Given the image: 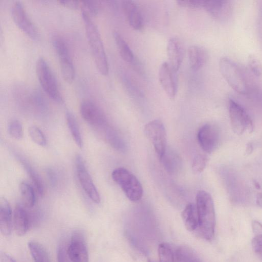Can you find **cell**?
<instances>
[{
	"label": "cell",
	"instance_id": "obj_4",
	"mask_svg": "<svg viewBox=\"0 0 262 262\" xmlns=\"http://www.w3.org/2000/svg\"><path fill=\"white\" fill-rule=\"evenodd\" d=\"M112 178L129 200L135 202L141 199L143 195L142 185L129 171L124 168H117L112 172Z\"/></svg>",
	"mask_w": 262,
	"mask_h": 262
},
{
	"label": "cell",
	"instance_id": "obj_12",
	"mask_svg": "<svg viewBox=\"0 0 262 262\" xmlns=\"http://www.w3.org/2000/svg\"><path fill=\"white\" fill-rule=\"evenodd\" d=\"M75 164L78 180L83 189L93 202L99 203L100 202L99 193L80 156H76Z\"/></svg>",
	"mask_w": 262,
	"mask_h": 262
},
{
	"label": "cell",
	"instance_id": "obj_39",
	"mask_svg": "<svg viewBox=\"0 0 262 262\" xmlns=\"http://www.w3.org/2000/svg\"><path fill=\"white\" fill-rule=\"evenodd\" d=\"M57 258L58 262H67L66 252L62 245H59L58 247Z\"/></svg>",
	"mask_w": 262,
	"mask_h": 262
},
{
	"label": "cell",
	"instance_id": "obj_20",
	"mask_svg": "<svg viewBox=\"0 0 262 262\" xmlns=\"http://www.w3.org/2000/svg\"><path fill=\"white\" fill-rule=\"evenodd\" d=\"M13 226L16 234L19 236L25 235L28 230L29 226L28 214L21 205H17L15 208Z\"/></svg>",
	"mask_w": 262,
	"mask_h": 262
},
{
	"label": "cell",
	"instance_id": "obj_42",
	"mask_svg": "<svg viewBox=\"0 0 262 262\" xmlns=\"http://www.w3.org/2000/svg\"><path fill=\"white\" fill-rule=\"evenodd\" d=\"M147 262H156V261L151 259H148Z\"/></svg>",
	"mask_w": 262,
	"mask_h": 262
},
{
	"label": "cell",
	"instance_id": "obj_21",
	"mask_svg": "<svg viewBox=\"0 0 262 262\" xmlns=\"http://www.w3.org/2000/svg\"><path fill=\"white\" fill-rule=\"evenodd\" d=\"M160 160L164 168L170 173H176L181 168V159L179 155L172 150L166 148Z\"/></svg>",
	"mask_w": 262,
	"mask_h": 262
},
{
	"label": "cell",
	"instance_id": "obj_26",
	"mask_svg": "<svg viewBox=\"0 0 262 262\" xmlns=\"http://www.w3.org/2000/svg\"><path fill=\"white\" fill-rule=\"evenodd\" d=\"M28 246L34 262H50L48 254L41 244L31 241Z\"/></svg>",
	"mask_w": 262,
	"mask_h": 262
},
{
	"label": "cell",
	"instance_id": "obj_10",
	"mask_svg": "<svg viewBox=\"0 0 262 262\" xmlns=\"http://www.w3.org/2000/svg\"><path fill=\"white\" fill-rule=\"evenodd\" d=\"M80 113L85 121L96 128L104 130L108 126L104 113L97 104L90 100L81 102Z\"/></svg>",
	"mask_w": 262,
	"mask_h": 262
},
{
	"label": "cell",
	"instance_id": "obj_40",
	"mask_svg": "<svg viewBox=\"0 0 262 262\" xmlns=\"http://www.w3.org/2000/svg\"><path fill=\"white\" fill-rule=\"evenodd\" d=\"M2 262H16L14 258L7 253H4L1 255Z\"/></svg>",
	"mask_w": 262,
	"mask_h": 262
},
{
	"label": "cell",
	"instance_id": "obj_1",
	"mask_svg": "<svg viewBox=\"0 0 262 262\" xmlns=\"http://www.w3.org/2000/svg\"><path fill=\"white\" fill-rule=\"evenodd\" d=\"M81 16L96 67L101 74L106 75L108 73V64L100 32L91 17L83 10H81Z\"/></svg>",
	"mask_w": 262,
	"mask_h": 262
},
{
	"label": "cell",
	"instance_id": "obj_37",
	"mask_svg": "<svg viewBox=\"0 0 262 262\" xmlns=\"http://www.w3.org/2000/svg\"><path fill=\"white\" fill-rule=\"evenodd\" d=\"M178 5L182 7L188 8H202L203 1L200 0H178L176 1Z\"/></svg>",
	"mask_w": 262,
	"mask_h": 262
},
{
	"label": "cell",
	"instance_id": "obj_11",
	"mask_svg": "<svg viewBox=\"0 0 262 262\" xmlns=\"http://www.w3.org/2000/svg\"><path fill=\"white\" fill-rule=\"evenodd\" d=\"M199 143L206 153L211 154L217 147L220 141L218 128L211 124H205L199 129L197 135Z\"/></svg>",
	"mask_w": 262,
	"mask_h": 262
},
{
	"label": "cell",
	"instance_id": "obj_31",
	"mask_svg": "<svg viewBox=\"0 0 262 262\" xmlns=\"http://www.w3.org/2000/svg\"><path fill=\"white\" fill-rule=\"evenodd\" d=\"M106 141L114 148L120 149L122 144L121 140L117 133L108 126L104 130Z\"/></svg>",
	"mask_w": 262,
	"mask_h": 262
},
{
	"label": "cell",
	"instance_id": "obj_9",
	"mask_svg": "<svg viewBox=\"0 0 262 262\" xmlns=\"http://www.w3.org/2000/svg\"><path fill=\"white\" fill-rule=\"evenodd\" d=\"M11 14L16 25L28 36L36 40L39 34L29 17L23 5L20 2H14L11 8Z\"/></svg>",
	"mask_w": 262,
	"mask_h": 262
},
{
	"label": "cell",
	"instance_id": "obj_14",
	"mask_svg": "<svg viewBox=\"0 0 262 262\" xmlns=\"http://www.w3.org/2000/svg\"><path fill=\"white\" fill-rule=\"evenodd\" d=\"M159 80L163 90L170 99H173L178 91V78L176 72L168 62H163L159 70Z\"/></svg>",
	"mask_w": 262,
	"mask_h": 262
},
{
	"label": "cell",
	"instance_id": "obj_33",
	"mask_svg": "<svg viewBox=\"0 0 262 262\" xmlns=\"http://www.w3.org/2000/svg\"><path fill=\"white\" fill-rule=\"evenodd\" d=\"M81 10H84L91 17L97 15L100 9V5L98 1H84L81 2Z\"/></svg>",
	"mask_w": 262,
	"mask_h": 262
},
{
	"label": "cell",
	"instance_id": "obj_38",
	"mask_svg": "<svg viewBox=\"0 0 262 262\" xmlns=\"http://www.w3.org/2000/svg\"><path fill=\"white\" fill-rule=\"evenodd\" d=\"M63 6L72 9H76L80 6L81 4L76 1H59L58 2Z\"/></svg>",
	"mask_w": 262,
	"mask_h": 262
},
{
	"label": "cell",
	"instance_id": "obj_18",
	"mask_svg": "<svg viewBox=\"0 0 262 262\" xmlns=\"http://www.w3.org/2000/svg\"><path fill=\"white\" fill-rule=\"evenodd\" d=\"M187 55L190 67L194 71L201 69L205 64L208 58L206 50L197 45L190 46L188 49Z\"/></svg>",
	"mask_w": 262,
	"mask_h": 262
},
{
	"label": "cell",
	"instance_id": "obj_8",
	"mask_svg": "<svg viewBox=\"0 0 262 262\" xmlns=\"http://www.w3.org/2000/svg\"><path fill=\"white\" fill-rule=\"evenodd\" d=\"M144 132L161 158L167 148L166 133L163 123L159 120H152L145 125Z\"/></svg>",
	"mask_w": 262,
	"mask_h": 262
},
{
	"label": "cell",
	"instance_id": "obj_29",
	"mask_svg": "<svg viewBox=\"0 0 262 262\" xmlns=\"http://www.w3.org/2000/svg\"><path fill=\"white\" fill-rule=\"evenodd\" d=\"M20 162L29 176L38 193L40 196H42L43 194L44 188L41 179L30 165L24 159L20 158Z\"/></svg>",
	"mask_w": 262,
	"mask_h": 262
},
{
	"label": "cell",
	"instance_id": "obj_7",
	"mask_svg": "<svg viewBox=\"0 0 262 262\" xmlns=\"http://www.w3.org/2000/svg\"><path fill=\"white\" fill-rule=\"evenodd\" d=\"M52 43L58 57L62 77L65 81L71 83L75 77V69L67 45L58 36L53 37Z\"/></svg>",
	"mask_w": 262,
	"mask_h": 262
},
{
	"label": "cell",
	"instance_id": "obj_5",
	"mask_svg": "<svg viewBox=\"0 0 262 262\" xmlns=\"http://www.w3.org/2000/svg\"><path fill=\"white\" fill-rule=\"evenodd\" d=\"M36 73L44 92L53 100L58 103L62 101L56 78L46 60L40 57L36 61Z\"/></svg>",
	"mask_w": 262,
	"mask_h": 262
},
{
	"label": "cell",
	"instance_id": "obj_30",
	"mask_svg": "<svg viewBox=\"0 0 262 262\" xmlns=\"http://www.w3.org/2000/svg\"><path fill=\"white\" fill-rule=\"evenodd\" d=\"M158 255L160 262H176L173 251L167 243H163L159 245Z\"/></svg>",
	"mask_w": 262,
	"mask_h": 262
},
{
	"label": "cell",
	"instance_id": "obj_6",
	"mask_svg": "<svg viewBox=\"0 0 262 262\" xmlns=\"http://www.w3.org/2000/svg\"><path fill=\"white\" fill-rule=\"evenodd\" d=\"M228 111L232 129L237 135L246 132L251 133L253 124L250 116L245 108L233 99H229Z\"/></svg>",
	"mask_w": 262,
	"mask_h": 262
},
{
	"label": "cell",
	"instance_id": "obj_28",
	"mask_svg": "<svg viewBox=\"0 0 262 262\" xmlns=\"http://www.w3.org/2000/svg\"><path fill=\"white\" fill-rule=\"evenodd\" d=\"M21 197L24 205L29 208L34 206L36 197L33 188L27 183L22 182L19 185Z\"/></svg>",
	"mask_w": 262,
	"mask_h": 262
},
{
	"label": "cell",
	"instance_id": "obj_32",
	"mask_svg": "<svg viewBox=\"0 0 262 262\" xmlns=\"http://www.w3.org/2000/svg\"><path fill=\"white\" fill-rule=\"evenodd\" d=\"M29 136L32 140L40 146H45L47 144L46 137L42 131L36 126H31L28 129Z\"/></svg>",
	"mask_w": 262,
	"mask_h": 262
},
{
	"label": "cell",
	"instance_id": "obj_3",
	"mask_svg": "<svg viewBox=\"0 0 262 262\" xmlns=\"http://www.w3.org/2000/svg\"><path fill=\"white\" fill-rule=\"evenodd\" d=\"M219 69L225 80L234 91L241 95L249 93L248 78L236 62L230 58L223 57L219 61Z\"/></svg>",
	"mask_w": 262,
	"mask_h": 262
},
{
	"label": "cell",
	"instance_id": "obj_15",
	"mask_svg": "<svg viewBox=\"0 0 262 262\" xmlns=\"http://www.w3.org/2000/svg\"><path fill=\"white\" fill-rule=\"evenodd\" d=\"M202 8L214 18L220 20H228L233 12V6L230 1H203Z\"/></svg>",
	"mask_w": 262,
	"mask_h": 262
},
{
	"label": "cell",
	"instance_id": "obj_16",
	"mask_svg": "<svg viewBox=\"0 0 262 262\" xmlns=\"http://www.w3.org/2000/svg\"><path fill=\"white\" fill-rule=\"evenodd\" d=\"M166 53L168 63L176 71L179 70L183 59V48L180 40L174 37L169 38L167 43Z\"/></svg>",
	"mask_w": 262,
	"mask_h": 262
},
{
	"label": "cell",
	"instance_id": "obj_19",
	"mask_svg": "<svg viewBox=\"0 0 262 262\" xmlns=\"http://www.w3.org/2000/svg\"><path fill=\"white\" fill-rule=\"evenodd\" d=\"M12 230V210L4 198L0 199V230L5 236H9Z\"/></svg>",
	"mask_w": 262,
	"mask_h": 262
},
{
	"label": "cell",
	"instance_id": "obj_25",
	"mask_svg": "<svg viewBox=\"0 0 262 262\" xmlns=\"http://www.w3.org/2000/svg\"><path fill=\"white\" fill-rule=\"evenodd\" d=\"M252 227L254 234L252 248L255 254L262 259V224L257 221H253Z\"/></svg>",
	"mask_w": 262,
	"mask_h": 262
},
{
	"label": "cell",
	"instance_id": "obj_34",
	"mask_svg": "<svg viewBox=\"0 0 262 262\" xmlns=\"http://www.w3.org/2000/svg\"><path fill=\"white\" fill-rule=\"evenodd\" d=\"M247 64L249 70L255 76L262 75V64L260 60L254 55H250L247 59Z\"/></svg>",
	"mask_w": 262,
	"mask_h": 262
},
{
	"label": "cell",
	"instance_id": "obj_23",
	"mask_svg": "<svg viewBox=\"0 0 262 262\" xmlns=\"http://www.w3.org/2000/svg\"><path fill=\"white\" fill-rule=\"evenodd\" d=\"M113 35L121 58L126 62H132L134 59V55L129 46L119 32L114 31Z\"/></svg>",
	"mask_w": 262,
	"mask_h": 262
},
{
	"label": "cell",
	"instance_id": "obj_22",
	"mask_svg": "<svg viewBox=\"0 0 262 262\" xmlns=\"http://www.w3.org/2000/svg\"><path fill=\"white\" fill-rule=\"evenodd\" d=\"M182 217L186 228L193 231L198 229L199 217L196 205L189 204L186 206L182 213Z\"/></svg>",
	"mask_w": 262,
	"mask_h": 262
},
{
	"label": "cell",
	"instance_id": "obj_24",
	"mask_svg": "<svg viewBox=\"0 0 262 262\" xmlns=\"http://www.w3.org/2000/svg\"><path fill=\"white\" fill-rule=\"evenodd\" d=\"M175 256L176 262H203L193 250L186 246L179 247Z\"/></svg>",
	"mask_w": 262,
	"mask_h": 262
},
{
	"label": "cell",
	"instance_id": "obj_17",
	"mask_svg": "<svg viewBox=\"0 0 262 262\" xmlns=\"http://www.w3.org/2000/svg\"><path fill=\"white\" fill-rule=\"evenodd\" d=\"M122 8L128 24L133 29L140 30L143 27V19L137 4L133 1L122 2Z\"/></svg>",
	"mask_w": 262,
	"mask_h": 262
},
{
	"label": "cell",
	"instance_id": "obj_41",
	"mask_svg": "<svg viewBox=\"0 0 262 262\" xmlns=\"http://www.w3.org/2000/svg\"><path fill=\"white\" fill-rule=\"evenodd\" d=\"M256 201L257 204L262 208V192L257 193L256 195Z\"/></svg>",
	"mask_w": 262,
	"mask_h": 262
},
{
	"label": "cell",
	"instance_id": "obj_13",
	"mask_svg": "<svg viewBox=\"0 0 262 262\" xmlns=\"http://www.w3.org/2000/svg\"><path fill=\"white\" fill-rule=\"evenodd\" d=\"M67 254L72 262H89V253L84 234L74 231L67 249Z\"/></svg>",
	"mask_w": 262,
	"mask_h": 262
},
{
	"label": "cell",
	"instance_id": "obj_27",
	"mask_svg": "<svg viewBox=\"0 0 262 262\" xmlns=\"http://www.w3.org/2000/svg\"><path fill=\"white\" fill-rule=\"evenodd\" d=\"M66 117L68 126L73 140L76 145L79 147L81 148L82 146L81 135L78 124L75 116L71 112L67 111L66 114Z\"/></svg>",
	"mask_w": 262,
	"mask_h": 262
},
{
	"label": "cell",
	"instance_id": "obj_36",
	"mask_svg": "<svg viewBox=\"0 0 262 262\" xmlns=\"http://www.w3.org/2000/svg\"><path fill=\"white\" fill-rule=\"evenodd\" d=\"M8 133L13 138L19 140L23 136V128L21 123L17 120H13L9 124Z\"/></svg>",
	"mask_w": 262,
	"mask_h": 262
},
{
	"label": "cell",
	"instance_id": "obj_2",
	"mask_svg": "<svg viewBox=\"0 0 262 262\" xmlns=\"http://www.w3.org/2000/svg\"><path fill=\"white\" fill-rule=\"evenodd\" d=\"M196 206L199 217V233L204 239L211 241L214 236L216 221L211 195L205 191H199L196 196Z\"/></svg>",
	"mask_w": 262,
	"mask_h": 262
},
{
	"label": "cell",
	"instance_id": "obj_35",
	"mask_svg": "<svg viewBox=\"0 0 262 262\" xmlns=\"http://www.w3.org/2000/svg\"><path fill=\"white\" fill-rule=\"evenodd\" d=\"M208 158L204 154H199L193 159L192 164V170L194 173H200L205 168Z\"/></svg>",
	"mask_w": 262,
	"mask_h": 262
}]
</instances>
